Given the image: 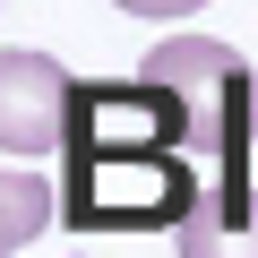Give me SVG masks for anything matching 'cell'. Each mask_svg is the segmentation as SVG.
<instances>
[{"mask_svg": "<svg viewBox=\"0 0 258 258\" xmlns=\"http://www.w3.org/2000/svg\"><path fill=\"white\" fill-rule=\"evenodd\" d=\"M120 9H129V18H198L207 0H120Z\"/></svg>", "mask_w": 258, "mask_h": 258, "instance_id": "cell-6", "label": "cell"}, {"mask_svg": "<svg viewBox=\"0 0 258 258\" xmlns=\"http://www.w3.org/2000/svg\"><path fill=\"white\" fill-rule=\"evenodd\" d=\"M138 78L181 103V155L198 172H249V155H258V78H249V60L232 43L164 35L138 60Z\"/></svg>", "mask_w": 258, "mask_h": 258, "instance_id": "cell-1", "label": "cell"}, {"mask_svg": "<svg viewBox=\"0 0 258 258\" xmlns=\"http://www.w3.org/2000/svg\"><path fill=\"white\" fill-rule=\"evenodd\" d=\"M181 147V103L147 78H69L60 155H164Z\"/></svg>", "mask_w": 258, "mask_h": 258, "instance_id": "cell-3", "label": "cell"}, {"mask_svg": "<svg viewBox=\"0 0 258 258\" xmlns=\"http://www.w3.org/2000/svg\"><path fill=\"white\" fill-rule=\"evenodd\" d=\"M181 258H258V164L249 172H198L189 215L172 224Z\"/></svg>", "mask_w": 258, "mask_h": 258, "instance_id": "cell-5", "label": "cell"}, {"mask_svg": "<svg viewBox=\"0 0 258 258\" xmlns=\"http://www.w3.org/2000/svg\"><path fill=\"white\" fill-rule=\"evenodd\" d=\"M69 69L52 52H0V155H43L60 147Z\"/></svg>", "mask_w": 258, "mask_h": 258, "instance_id": "cell-4", "label": "cell"}, {"mask_svg": "<svg viewBox=\"0 0 258 258\" xmlns=\"http://www.w3.org/2000/svg\"><path fill=\"white\" fill-rule=\"evenodd\" d=\"M198 198V164L164 155H60V224L69 232H172Z\"/></svg>", "mask_w": 258, "mask_h": 258, "instance_id": "cell-2", "label": "cell"}, {"mask_svg": "<svg viewBox=\"0 0 258 258\" xmlns=\"http://www.w3.org/2000/svg\"><path fill=\"white\" fill-rule=\"evenodd\" d=\"M0 258H18V249H0Z\"/></svg>", "mask_w": 258, "mask_h": 258, "instance_id": "cell-7", "label": "cell"}]
</instances>
